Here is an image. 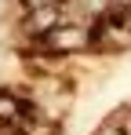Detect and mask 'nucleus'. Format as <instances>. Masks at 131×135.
<instances>
[{
  "label": "nucleus",
  "instance_id": "20e7f679",
  "mask_svg": "<svg viewBox=\"0 0 131 135\" xmlns=\"http://www.w3.org/2000/svg\"><path fill=\"white\" fill-rule=\"evenodd\" d=\"M66 0H22L26 11H44V7H62Z\"/></svg>",
  "mask_w": 131,
  "mask_h": 135
},
{
  "label": "nucleus",
  "instance_id": "39448f33",
  "mask_svg": "<svg viewBox=\"0 0 131 135\" xmlns=\"http://www.w3.org/2000/svg\"><path fill=\"white\" fill-rule=\"evenodd\" d=\"M95 135H124V128H120L117 120H106V124H102V128H98Z\"/></svg>",
  "mask_w": 131,
  "mask_h": 135
},
{
  "label": "nucleus",
  "instance_id": "f257e3e1",
  "mask_svg": "<svg viewBox=\"0 0 131 135\" xmlns=\"http://www.w3.org/2000/svg\"><path fill=\"white\" fill-rule=\"evenodd\" d=\"M37 47L51 51V55H73V51H87V47H95V40H91V29H87V26L58 22L47 37L37 40Z\"/></svg>",
  "mask_w": 131,
  "mask_h": 135
},
{
  "label": "nucleus",
  "instance_id": "f03ea898",
  "mask_svg": "<svg viewBox=\"0 0 131 135\" xmlns=\"http://www.w3.org/2000/svg\"><path fill=\"white\" fill-rule=\"evenodd\" d=\"M58 22H62V7H44V11H29V26H26V29H29V37L40 40V37H47Z\"/></svg>",
  "mask_w": 131,
  "mask_h": 135
},
{
  "label": "nucleus",
  "instance_id": "7ed1b4c3",
  "mask_svg": "<svg viewBox=\"0 0 131 135\" xmlns=\"http://www.w3.org/2000/svg\"><path fill=\"white\" fill-rule=\"evenodd\" d=\"M22 117H29V106H26L22 99H15L11 91L0 88V124H7V132H11Z\"/></svg>",
  "mask_w": 131,
  "mask_h": 135
}]
</instances>
